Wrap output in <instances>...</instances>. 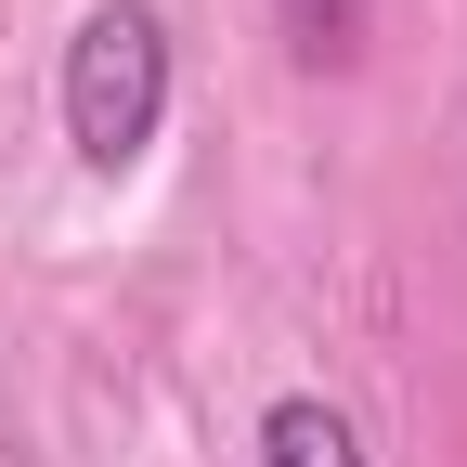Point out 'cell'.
I'll use <instances>...</instances> for the list:
<instances>
[{"mask_svg":"<svg viewBox=\"0 0 467 467\" xmlns=\"http://www.w3.org/2000/svg\"><path fill=\"white\" fill-rule=\"evenodd\" d=\"M169 117V14L156 0H104L66 39V143L78 169H130Z\"/></svg>","mask_w":467,"mask_h":467,"instance_id":"1","label":"cell"},{"mask_svg":"<svg viewBox=\"0 0 467 467\" xmlns=\"http://www.w3.org/2000/svg\"><path fill=\"white\" fill-rule=\"evenodd\" d=\"M260 467H364V441H350V416H337V402H273V416H260Z\"/></svg>","mask_w":467,"mask_h":467,"instance_id":"2","label":"cell"},{"mask_svg":"<svg viewBox=\"0 0 467 467\" xmlns=\"http://www.w3.org/2000/svg\"><path fill=\"white\" fill-rule=\"evenodd\" d=\"M273 14H285V39H299L312 66H350V39H364L377 0H273Z\"/></svg>","mask_w":467,"mask_h":467,"instance_id":"3","label":"cell"}]
</instances>
